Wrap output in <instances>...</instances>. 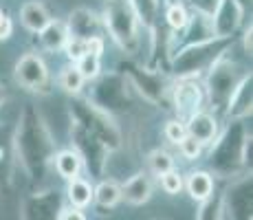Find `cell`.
<instances>
[{"mask_svg":"<svg viewBox=\"0 0 253 220\" xmlns=\"http://www.w3.org/2000/svg\"><path fill=\"white\" fill-rule=\"evenodd\" d=\"M13 152H16V161H20L22 170L31 180H40L46 176L55 154V139L42 112L31 104L22 108L13 128Z\"/></svg>","mask_w":253,"mask_h":220,"instance_id":"6da1fadb","label":"cell"},{"mask_svg":"<svg viewBox=\"0 0 253 220\" xmlns=\"http://www.w3.org/2000/svg\"><path fill=\"white\" fill-rule=\"evenodd\" d=\"M209 145V170L220 178H236L251 168V130L247 119H229Z\"/></svg>","mask_w":253,"mask_h":220,"instance_id":"7a4b0ae2","label":"cell"},{"mask_svg":"<svg viewBox=\"0 0 253 220\" xmlns=\"http://www.w3.org/2000/svg\"><path fill=\"white\" fill-rule=\"evenodd\" d=\"M236 38H211V40L187 44L172 53L169 57V71L176 80L181 77H201L216 60H220L225 53H229Z\"/></svg>","mask_w":253,"mask_h":220,"instance_id":"3957f363","label":"cell"},{"mask_svg":"<svg viewBox=\"0 0 253 220\" xmlns=\"http://www.w3.org/2000/svg\"><path fill=\"white\" fill-rule=\"evenodd\" d=\"M69 112H71V121H75L82 128L92 132L110 152L121 150V145H124V134H121V128L117 126L115 117L110 115V112L97 108L88 97H80V95L71 97Z\"/></svg>","mask_w":253,"mask_h":220,"instance_id":"277c9868","label":"cell"},{"mask_svg":"<svg viewBox=\"0 0 253 220\" xmlns=\"http://www.w3.org/2000/svg\"><path fill=\"white\" fill-rule=\"evenodd\" d=\"M104 29L115 44L126 53H137L139 48V31L141 24L137 20L130 0H104V13H101Z\"/></svg>","mask_w":253,"mask_h":220,"instance_id":"5b68a950","label":"cell"},{"mask_svg":"<svg viewBox=\"0 0 253 220\" xmlns=\"http://www.w3.org/2000/svg\"><path fill=\"white\" fill-rule=\"evenodd\" d=\"M251 71H245L242 66H238L236 62H231L227 57V53L216 60L211 66L207 68V77H205V95L209 106L213 108V112L218 115H225L227 104H229L233 90L240 84V80Z\"/></svg>","mask_w":253,"mask_h":220,"instance_id":"8992f818","label":"cell"},{"mask_svg":"<svg viewBox=\"0 0 253 220\" xmlns=\"http://www.w3.org/2000/svg\"><path fill=\"white\" fill-rule=\"evenodd\" d=\"M88 99L97 108L115 115V112H124L132 106V92H130V84L121 71L99 73L95 80H90Z\"/></svg>","mask_w":253,"mask_h":220,"instance_id":"52a82bcc","label":"cell"},{"mask_svg":"<svg viewBox=\"0 0 253 220\" xmlns=\"http://www.w3.org/2000/svg\"><path fill=\"white\" fill-rule=\"evenodd\" d=\"M121 73L126 75L130 88H134L145 101H150L154 106L168 104L172 84H169L165 71H157V68H150V66H139L134 62H124Z\"/></svg>","mask_w":253,"mask_h":220,"instance_id":"ba28073f","label":"cell"},{"mask_svg":"<svg viewBox=\"0 0 253 220\" xmlns=\"http://www.w3.org/2000/svg\"><path fill=\"white\" fill-rule=\"evenodd\" d=\"M71 141L75 152L80 154L82 165L86 168L90 178H101L106 172V165H108V154L110 150L97 139L92 132L86 128H82L80 124L73 121L71 124Z\"/></svg>","mask_w":253,"mask_h":220,"instance_id":"9c48e42d","label":"cell"},{"mask_svg":"<svg viewBox=\"0 0 253 220\" xmlns=\"http://www.w3.org/2000/svg\"><path fill=\"white\" fill-rule=\"evenodd\" d=\"M222 196V218L251 220L253 218V178L251 174H240L225 189Z\"/></svg>","mask_w":253,"mask_h":220,"instance_id":"30bf717a","label":"cell"},{"mask_svg":"<svg viewBox=\"0 0 253 220\" xmlns=\"http://www.w3.org/2000/svg\"><path fill=\"white\" fill-rule=\"evenodd\" d=\"M169 95H172V106L176 110V119L187 121L194 112L203 108L205 88H203L198 77H181V80H176Z\"/></svg>","mask_w":253,"mask_h":220,"instance_id":"8fae6325","label":"cell"},{"mask_svg":"<svg viewBox=\"0 0 253 220\" xmlns=\"http://www.w3.org/2000/svg\"><path fill=\"white\" fill-rule=\"evenodd\" d=\"M13 80L16 84L31 92H44L46 86L51 84L48 77V66L38 53H27L16 62L13 68Z\"/></svg>","mask_w":253,"mask_h":220,"instance_id":"7c38bea8","label":"cell"},{"mask_svg":"<svg viewBox=\"0 0 253 220\" xmlns=\"http://www.w3.org/2000/svg\"><path fill=\"white\" fill-rule=\"evenodd\" d=\"M64 207V196L57 189L33 192L22 200L20 218L24 220H57V214Z\"/></svg>","mask_w":253,"mask_h":220,"instance_id":"4fadbf2b","label":"cell"},{"mask_svg":"<svg viewBox=\"0 0 253 220\" xmlns=\"http://www.w3.org/2000/svg\"><path fill=\"white\" fill-rule=\"evenodd\" d=\"M211 38H216L213 24H211V16H205V13H201V11H192L187 18V24H185L178 33H174L172 53L181 46L205 42V40H211Z\"/></svg>","mask_w":253,"mask_h":220,"instance_id":"5bb4252c","label":"cell"},{"mask_svg":"<svg viewBox=\"0 0 253 220\" xmlns=\"http://www.w3.org/2000/svg\"><path fill=\"white\" fill-rule=\"evenodd\" d=\"M245 20V9L238 0H220L216 11L211 13V24L216 38H236Z\"/></svg>","mask_w":253,"mask_h":220,"instance_id":"9a60e30c","label":"cell"},{"mask_svg":"<svg viewBox=\"0 0 253 220\" xmlns=\"http://www.w3.org/2000/svg\"><path fill=\"white\" fill-rule=\"evenodd\" d=\"M66 27H69V36L71 38H80V40H90V38H104V22L97 16L92 9L80 7L73 9L69 20H66Z\"/></svg>","mask_w":253,"mask_h":220,"instance_id":"2e32d148","label":"cell"},{"mask_svg":"<svg viewBox=\"0 0 253 220\" xmlns=\"http://www.w3.org/2000/svg\"><path fill=\"white\" fill-rule=\"evenodd\" d=\"M253 110V75L247 73L240 84L233 90L229 104H227L225 117L227 119H249Z\"/></svg>","mask_w":253,"mask_h":220,"instance_id":"e0dca14e","label":"cell"},{"mask_svg":"<svg viewBox=\"0 0 253 220\" xmlns=\"http://www.w3.org/2000/svg\"><path fill=\"white\" fill-rule=\"evenodd\" d=\"M185 130H187L189 136L201 141L203 145H209L218 134V119L213 112H207L201 108L185 121Z\"/></svg>","mask_w":253,"mask_h":220,"instance_id":"ac0fdd59","label":"cell"},{"mask_svg":"<svg viewBox=\"0 0 253 220\" xmlns=\"http://www.w3.org/2000/svg\"><path fill=\"white\" fill-rule=\"evenodd\" d=\"M16 152H13V130L0 124V187L7 189L13 180Z\"/></svg>","mask_w":253,"mask_h":220,"instance_id":"d6986e66","label":"cell"},{"mask_svg":"<svg viewBox=\"0 0 253 220\" xmlns=\"http://www.w3.org/2000/svg\"><path fill=\"white\" fill-rule=\"evenodd\" d=\"M152 180H150L148 172H139L134 176H130L124 185H121V200L130 205H145L152 198Z\"/></svg>","mask_w":253,"mask_h":220,"instance_id":"ffe728a7","label":"cell"},{"mask_svg":"<svg viewBox=\"0 0 253 220\" xmlns=\"http://www.w3.org/2000/svg\"><path fill=\"white\" fill-rule=\"evenodd\" d=\"M38 38H40V46L48 53H60L64 48L66 40H69V27L62 20H48L44 29L38 31Z\"/></svg>","mask_w":253,"mask_h":220,"instance_id":"44dd1931","label":"cell"},{"mask_svg":"<svg viewBox=\"0 0 253 220\" xmlns=\"http://www.w3.org/2000/svg\"><path fill=\"white\" fill-rule=\"evenodd\" d=\"M183 187L187 189V194L194 200L201 203V200H205L207 196H211L213 194L216 183H213L211 172H207V170H194V172L187 174V180L183 183Z\"/></svg>","mask_w":253,"mask_h":220,"instance_id":"7402d4cb","label":"cell"},{"mask_svg":"<svg viewBox=\"0 0 253 220\" xmlns=\"http://www.w3.org/2000/svg\"><path fill=\"white\" fill-rule=\"evenodd\" d=\"M53 168H55V172L62 176L64 180H71L75 178V176H80L82 172V159L80 154L75 152V148H69V150H60V152L53 154Z\"/></svg>","mask_w":253,"mask_h":220,"instance_id":"603a6c76","label":"cell"},{"mask_svg":"<svg viewBox=\"0 0 253 220\" xmlns=\"http://www.w3.org/2000/svg\"><path fill=\"white\" fill-rule=\"evenodd\" d=\"M51 20V13L42 2H27L20 9V22L27 31L38 33L40 29L46 27V22Z\"/></svg>","mask_w":253,"mask_h":220,"instance_id":"cb8c5ba5","label":"cell"},{"mask_svg":"<svg viewBox=\"0 0 253 220\" xmlns=\"http://www.w3.org/2000/svg\"><path fill=\"white\" fill-rule=\"evenodd\" d=\"M92 203L101 209H113L121 203V185L117 180H99L97 187H92Z\"/></svg>","mask_w":253,"mask_h":220,"instance_id":"d4e9b609","label":"cell"},{"mask_svg":"<svg viewBox=\"0 0 253 220\" xmlns=\"http://www.w3.org/2000/svg\"><path fill=\"white\" fill-rule=\"evenodd\" d=\"M66 198H69V205H73V207L86 209L92 203V185L82 176H75V178L69 180Z\"/></svg>","mask_w":253,"mask_h":220,"instance_id":"484cf974","label":"cell"},{"mask_svg":"<svg viewBox=\"0 0 253 220\" xmlns=\"http://www.w3.org/2000/svg\"><path fill=\"white\" fill-rule=\"evenodd\" d=\"M137 20L143 29H152L159 22V9H161V0H130Z\"/></svg>","mask_w":253,"mask_h":220,"instance_id":"4316f807","label":"cell"},{"mask_svg":"<svg viewBox=\"0 0 253 220\" xmlns=\"http://www.w3.org/2000/svg\"><path fill=\"white\" fill-rule=\"evenodd\" d=\"M57 84H60L62 90L69 92V95L73 97V95H80L82 92V88L86 86V80H84V75L77 71V66L73 64V66L62 68L60 77H57Z\"/></svg>","mask_w":253,"mask_h":220,"instance_id":"83f0119b","label":"cell"},{"mask_svg":"<svg viewBox=\"0 0 253 220\" xmlns=\"http://www.w3.org/2000/svg\"><path fill=\"white\" fill-rule=\"evenodd\" d=\"M187 18H189L187 7H185L183 2H178V0H174V2H169L168 7H165V27L172 33L181 31L185 24H187Z\"/></svg>","mask_w":253,"mask_h":220,"instance_id":"f1b7e54d","label":"cell"},{"mask_svg":"<svg viewBox=\"0 0 253 220\" xmlns=\"http://www.w3.org/2000/svg\"><path fill=\"white\" fill-rule=\"evenodd\" d=\"M73 64H75L77 71L84 75L86 82H90V80H95V77L101 73V55H95V53L86 51L84 55H82L77 62H73Z\"/></svg>","mask_w":253,"mask_h":220,"instance_id":"f546056e","label":"cell"},{"mask_svg":"<svg viewBox=\"0 0 253 220\" xmlns=\"http://www.w3.org/2000/svg\"><path fill=\"white\" fill-rule=\"evenodd\" d=\"M148 168L150 172L154 176H161L165 172H169V170L174 168V159L169 152H165V150H152V152L148 154Z\"/></svg>","mask_w":253,"mask_h":220,"instance_id":"4dcf8cb0","label":"cell"},{"mask_svg":"<svg viewBox=\"0 0 253 220\" xmlns=\"http://www.w3.org/2000/svg\"><path fill=\"white\" fill-rule=\"evenodd\" d=\"M201 220H213V218H222V196L220 194H211L205 200H201V209L196 214Z\"/></svg>","mask_w":253,"mask_h":220,"instance_id":"1f68e13d","label":"cell"},{"mask_svg":"<svg viewBox=\"0 0 253 220\" xmlns=\"http://www.w3.org/2000/svg\"><path fill=\"white\" fill-rule=\"evenodd\" d=\"M159 180H161V189L165 194H169V196H176V194H181V189H183V176L178 170H169V172H165L159 176Z\"/></svg>","mask_w":253,"mask_h":220,"instance_id":"d6a6232c","label":"cell"},{"mask_svg":"<svg viewBox=\"0 0 253 220\" xmlns=\"http://www.w3.org/2000/svg\"><path fill=\"white\" fill-rule=\"evenodd\" d=\"M176 145H178V152H181V156L185 161H196L198 156L203 154V148H205L201 141H196L194 136H189V134H185Z\"/></svg>","mask_w":253,"mask_h":220,"instance_id":"836d02e7","label":"cell"},{"mask_svg":"<svg viewBox=\"0 0 253 220\" xmlns=\"http://www.w3.org/2000/svg\"><path fill=\"white\" fill-rule=\"evenodd\" d=\"M163 134H165V139H168L169 143L176 145L178 141L187 134V130H185V121H181V119L168 121V124H165V128H163Z\"/></svg>","mask_w":253,"mask_h":220,"instance_id":"e575fe53","label":"cell"},{"mask_svg":"<svg viewBox=\"0 0 253 220\" xmlns=\"http://www.w3.org/2000/svg\"><path fill=\"white\" fill-rule=\"evenodd\" d=\"M62 51L66 53V57H69L71 62H77L86 53V40H80V38H71L69 36V40H66Z\"/></svg>","mask_w":253,"mask_h":220,"instance_id":"d590c367","label":"cell"},{"mask_svg":"<svg viewBox=\"0 0 253 220\" xmlns=\"http://www.w3.org/2000/svg\"><path fill=\"white\" fill-rule=\"evenodd\" d=\"M187 2H189V7H192V11H201V13H205V16H211L220 0H187Z\"/></svg>","mask_w":253,"mask_h":220,"instance_id":"8d00e7d4","label":"cell"},{"mask_svg":"<svg viewBox=\"0 0 253 220\" xmlns=\"http://www.w3.org/2000/svg\"><path fill=\"white\" fill-rule=\"evenodd\" d=\"M13 33V20L2 7H0V42L9 40Z\"/></svg>","mask_w":253,"mask_h":220,"instance_id":"74e56055","label":"cell"},{"mask_svg":"<svg viewBox=\"0 0 253 220\" xmlns=\"http://www.w3.org/2000/svg\"><path fill=\"white\" fill-rule=\"evenodd\" d=\"M82 212H84V209L73 207V205H71V207H66V205H64V207L60 209V214H57V220H84L86 216Z\"/></svg>","mask_w":253,"mask_h":220,"instance_id":"f35d334b","label":"cell"},{"mask_svg":"<svg viewBox=\"0 0 253 220\" xmlns=\"http://www.w3.org/2000/svg\"><path fill=\"white\" fill-rule=\"evenodd\" d=\"M251 36H253V27H251V22H249V27H247L245 33H242V46H245V55H249V57H251V53H253V48H251Z\"/></svg>","mask_w":253,"mask_h":220,"instance_id":"ab89813d","label":"cell"},{"mask_svg":"<svg viewBox=\"0 0 253 220\" xmlns=\"http://www.w3.org/2000/svg\"><path fill=\"white\" fill-rule=\"evenodd\" d=\"M4 99H7V88H4V84H2V82H0V108H2Z\"/></svg>","mask_w":253,"mask_h":220,"instance_id":"60d3db41","label":"cell"},{"mask_svg":"<svg viewBox=\"0 0 253 220\" xmlns=\"http://www.w3.org/2000/svg\"><path fill=\"white\" fill-rule=\"evenodd\" d=\"M238 2H240V7L245 9V11H249L251 9V0H238Z\"/></svg>","mask_w":253,"mask_h":220,"instance_id":"b9f144b4","label":"cell"}]
</instances>
